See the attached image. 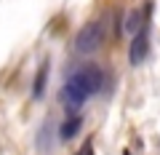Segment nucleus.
Returning a JSON list of instances; mask_svg holds the SVG:
<instances>
[{"mask_svg":"<svg viewBox=\"0 0 160 155\" xmlns=\"http://www.w3.org/2000/svg\"><path fill=\"white\" fill-rule=\"evenodd\" d=\"M102 86H104L102 67L86 64V67L75 70V72L67 78V83H64V88H62V102L67 104L69 110H80L83 104H86L88 96H93V94L102 91Z\"/></svg>","mask_w":160,"mask_h":155,"instance_id":"nucleus-1","label":"nucleus"},{"mask_svg":"<svg viewBox=\"0 0 160 155\" xmlns=\"http://www.w3.org/2000/svg\"><path fill=\"white\" fill-rule=\"evenodd\" d=\"M104 40V24L102 22H88L86 27H80L78 38H75V51L78 54H93Z\"/></svg>","mask_w":160,"mask_h":155,"instance_id":"nucleus-2","label":"nucleus"},{"mask_svg":"<svg viewBox=\"0 0 160 155\" xmlns=\"http://www.w3.org/2000/svg\"><path fill=\"white\" fill-rule=\"evenodd\" d=\"M147 54H149V32H147V27H144L142 32L133 35L131 48H128V62H131L133 67H139V64L147 59Z\"/></svg>","mask_w":160,"mask_h":155,"instance_id":"nucleus-3","label":"nucleus"},{"mask_svg":"<svg viewBox=\"0 0 160 155\" xmlns=\"http://www.w3.org/2000/svg\"><path fill=\"white\" fill-rule=\"evenodd\" d=\"M80 128H83V118L80 115H69L67 121L59 126V134H62V142H69V139H75L80 134Z\"/></svg>","mask_w":160,"mask_h":155,"instance_id":"nucleus-4","label":"nucleus"},{"mask_svg":"<svg viewBox=\"0 0 160 155\" xmlns=\"http://www.w3.org/2000/svg\"><path fill=\"white\" fill-rule=\"evenodd\" d=\"M142 11H128L126 13V19H123V32L126 35H136V32H142Z\"/></svg>","mask_w":160,"mask_h":155,"instance_id":"nucleus-5","label":"nucleus"},{"mask_svg":"<svg viewBox=\"0 0 160 155\" xmlns=\"http://www.w3.org/2000/svg\"><path fill=\"white\" fill-rule=\"evenodd\" d=\"M46 83H48V62L40 67V72L35 75V83H32V94H35L38 99L46 94Z\"/></svg>","mask_w":160,"mask_h":155,"instance_id":"nucleus-6","label":"nucleus"},{"mask_svg":"<svg viewBox=\"0 0 160 155\" xmlns=\"http://www.w3.org/2000/svg\"><path fill=\"white\" fill-rule=\"evenodd\" d=\"M78 155H93V139H86V144H83V150Z\"/></svg>","mask_w":160,"mask_h":155,"instance_id":"nucleus-7","label":"nucleus"},{"mask_svg":"<svg viewBox=\"0 0 160 155\" xmlns=\"http://www.w3.org/2000/svg\"><path fill=\"white\" fill-rule=\"evenodd\" d=\"M123 155H131V152H123Z\"/></svg>","mask_w":160,"mask_h":155,"instance_id":"nucleus-8","label":"nucleus"}]
</instances>
